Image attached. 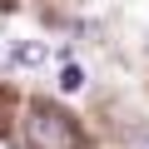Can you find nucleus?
<instances>
[{"label":"nucleus","instance_id":"1","mask_svg":"<svg viewBox=\"0 0 149 149\" xmlns=\"http://www.w3.org/2000/svg\"><path fill=\"white\" fill-rule=\"evenodd\" d=\"M25 139H30V149H80V129H74L60 109H50V104H35L30 109Z\"/></svg>","mask_w":149,"mask_h":149},{"label":"nucleus","instance_id":"2","mask_svg":"<svg viewBox=\"0 0 149 149\" xmlns=\"http://www.w3.org/2000/svg\"><path fill=\"white\" fill-rule=\"evenodd\" d=\"M50 60V45L45 40H20V45H10V65L15 70H40Z\"/></svg>","mask_w":149,"mask_h":149},{"label":"nucleus","instance_id":"3","mask_svg":"<svg viewBox=\"0 0 149 149\" xmlns=\"http://www.w3.org/2000/svg\"><path fill=\"white\" fill-rule=\"evenodd\" d=\"M60 90H65V95H80V90H85V70H80V65H65V70H60Z\"/></svg>","mask_w":149,"mask_h":149},{"label":"nucleus","instance_id":"4","mask_svg":"<svg viewBox=\"0 0 149 149\" xmlns=\"http://www.w3.org/2000/svg\"><path fill=\"white\" fill-rule=\"evenodd\" d=\"M144 149H149V139H144Z\"/></svg>","mask_w":149,"mask_h":149}]
</instances>
